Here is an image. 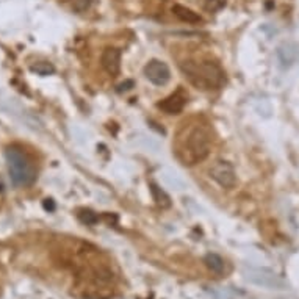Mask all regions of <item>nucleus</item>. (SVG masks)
<instances>
[{"label": "nucleus", "mask_w": 299, "mask_h": 299, "mask_svg": "<svg viewBox=\"0 0 299 299\" xmlns=\"http://www.w3.org/2000/svg\"><path fill=\"white\" fill-rule=\"evenodd\" d=\"M212 149V132L207 124L191 121L185 122L174 141V154L185 166L204 162Z\"/></svg>", "instance_id": "obj_1"}, {"label": "nucleus", "mask_w": 299, "mask_h": 299, "mask_svg": "<svg viewBox=\"0 0 299 299\" xmlns=\"http://www.w3.org/2000/svg\"><path fill=\"white\" fill-rule=\"evenodd\" d=\"M180 69L191 85L204 91L221 88L226 78L223 69L212 61H185L180 63Z\"/></svg>", "instance_id": "obj_2"}, {"label": "nucleus", "mask_w": 299, "mask_h": 299, "mask_svg": "<svg viewBox=\"0 0 299 299\" xmlns=\"http://www.w3.org/2000/svg\"><path fill=\"white\" fill-rule=\"evenodd\" d=\"M5 157H7L10 176L14 185L25 186V185L33 183V180L36 179V169L21 149L8 147L5 152Z\"/></svg>", "instance_id": "obj_3"}, {"label": "nucleus", "mask_w": 299, "mask_h": 299, "mask_svg": "<svg viewBox=\"0 0 299 299\" xmlns=\"http://www.w3.org/2000/svg\"><path fill=\"white\" fill-rule=\"evenodd\" d=\"M210 177L223 188H233L237 183V172L232 163L226 160H219L210 168Z\"/></svg>", "instance_id": "obj_4"}, {"label": "nucleus", "mask_w": 299, "mask_h": 299, "mask_svg": "<svg viewBox=\"0 0 299 299\" xmlns=\"http://www.w3.org/2000/svg\"><path fill=\"white\" fill-rule=\"evenodd\" d=\"M144 75L151 83H154L157 86H163L169 82L171 71H169V68H168V65L165 61L152 60V61L147 63L146 68H144Z\"/></svg>", "instance_id": "obj_5"}, {"label": "nucleus", "mask_w": 299, "mask_h": 299, "mask_svg": "<svg viewBox=\"0 0 299 299\" xmlns=\"http://www.w3.org/2000/svg\"><path fill=\"white\" fill-rule=\"evenodd\" d=\"M186 102H188V94L182 88H179L176 92H172L171 96L162 101L159 104V108H162L168 115H177L185 108Z\"/></svg>", "instance_id": "obj_6"}, {"label": "nucleus", "mask_w": 299, "mask_h": 299, "mask_svg": "<svg viewBox=\"0 0 299 299\" xmlns=\"http://www.w3.org/2000/svg\"><path fill=\"white\" fill-rule=\"evenodd\" d=\"M101 61H102L104 69L110 75L116 77L121 71V51L115 49V47H108V49L104 51Z\"/></svg>", "instance_id": "obj_7"}, {"label": "nucleus", "mask_w": 299, "mask_h": 299, "mask_svg": "<svg viewBox=\"0 0 299 299\" xmlns=\"http://www.w3.org/2000/svg\"><path fill=\"white\" fill-rule=\"evenodd\" d=\"M172 13H174L179 19H182L183 22H188V24H199V22H202V18L197 13H194L193 10L186 8L183 5H174V7H172Z\"/></svg>", "instance_id": "obj_8"}, {"label": "nucleus", "mask_w": 299, "mask_h": 299, "mask_svg": "<svg viewBox=\"0 0 299 299\" xmlns=\"http://www.w3.org/2000/svg\"><path fill=\"white\" fill-rule=\"evenodd\" d=\"M151 193H152V197L155 201V204L162 209H168L171 206V197L162 190V188L159 185L155 183H151Z\"/></svg>", "instance_id": "obj_9"}, {"label": "nucleus", "mask_w": 299, "mask_h": 299, "mask_svg": "<svg viewBox=\"0 0 299 299\" xmlns=\"http://www.w3.org/2000/svg\"><path fill=\"white\" fill-rule=\"evenodd\" d=\"M204 263L207 265V268L215 274H223L224 273V260L218 254H207L204 259Z\"/></svg>", "instance_id": "obj_10"}, {"label": "nucleus", "mask_w": 299, "mask_h": 299, "mask_svg": "<svg viewBox=\"0 0 299 299\" xmlns=\"http://www.w3.org/2000/svg\"><path fill=\"white\" fill-rule=\"evenodd\" d=\"M78 219L86 226H92L99 221V216L96 213H92L91 210H82L80 213H78Z\"/></svg>", "instance_id": "obj_11"}, {"label": "nucleus", "mask_w": 299, "mask_h": 299, "mask_svg": "<svg viewBox=\"0 0 299 299\" xmlns=\"http://www.w3.org/2000/svg\"><path fill=\"white\" fill-rule=\"evenodd\" d=\"M31 69L36 71V72L41 74V75H47V74L54 72V66L49 65V63H36L35 66H31Z\"/></svg>", "instance_id": "obj_12"}, {"label": "nucleus", "mask_w": 299, "mask_h": 299, "mask_svg": "<svg viewBox=\"0 0 299 299\" xmlns=\"http://www.w3.org/2000/svg\"><path fill=\"white\" fill-rule=\"evenodd\" d=\"M91 5V0H75V8L78 11H83Z\"/></svg>", "instance_id": "obj_13"}]
</instances>
